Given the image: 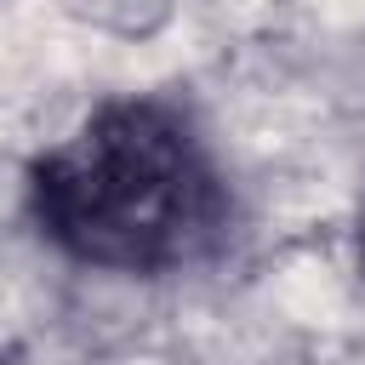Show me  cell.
Returning a JSON list of instances; mask_svg holds the SVG:
<instances>
[{
  "mask_svg": "<svg viewBox=\"0 0 365 365\" xmlns=\"http://www.w3.org/2000/svg\"><path fill=\"white\" fill-rule=\"evenodd\" d=\"M354 257H359V274H365V205H359V228H354Z\"/></svg>",
  "mask_w": 365,
  "mask_h": 365,
  "instance_id": "7a4b0ae2",
  "label": "cell"
},
{
  "mask_svg": "<svg viewBox=\"0 0 365 365\" xmlns=\"http://www.w3.org/2000/svg\"><path fill=\"white\" fill-rule=\"evenodd\" d=\"M23 217L63 262L114 279H171L234 245V182L182 97H103L23 165Z\"/></svg>",
  "mask_w": 365,
  "mask_h": 365,
  "instance_id": "6da1fadb",
  "label": "cell"
}]
</instances>
